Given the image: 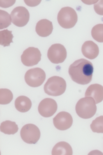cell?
I'll list each match as a JSON object with an SVG mask.
<instances>
[{
    "label": "cell",
    "instance_id": "obj_1",
    "mask_svg": "<svg viewBox=\"0 0 103 155\" xmlns=\"http://www.w3.org/2000/svg\"><path fill=\"white\" fill-rule=\"evenodd\" d=\"M93 72L92 63L84 59L74 62L69 69V75L72 80L81 85L88 84L91 81Z\"/></svg>",
    "mask_w": 103,
    "mask_h": 155
},
{
    "label": "cell",
    "instance_id": "obj_2",
    "mask_svg": "<svg viewBox=\"0 0 103 155\" xmlns=\"http://www.w3.org/2000/svg\"><path fill=\"white\" fill-rule=\"evenodd\" d=\"M75 110L78 115L82 118H91L96 112L95 101L91 97H85L80 99L76 105Z\"/></svg>",
    "mask_w": 103,
    "mask_h": 155
},
{
    "label": "cell",
    "instance_id": "obj_3",
    "mask_svg": "<svg viewBox=\"0 0 103 155\" xmlns=\"http://www.w3.org/2000/svg\"><path fill=\"white\" fill-rule=\"evenodd\" d=\"M65 81L59 76H52L47 80L44 87V91L49 96H58L63 94L66 89Z\"/></svg>",
    "mask_w": 103,
    "mask_h": 155
},
{
    "label": "cell",
    "instance_id": "obj_4",
    "mask_svg": "<svg viewBox=\"0 0 103 155\" xmlns=\"http://www.w3.org/2000/svg\"><path fill=\"white\" fill-rule=\"evenodd\" d=\"M59 25L65 29L73 28L78 21V15L75 10L70 7L62 8L57 16Z\"/></svg>",
    "mask_w": 103,
    "mask_h": 155
},
{
    "label": "cell",
    "instance_id": "obj_5",
    "mask_svg": "<svg viewBox=\"0 0 103 155\" xmlns=\"http://www.w3.org/2000/svg\"><path fill=\"white\" fill-rule=\"evenodd\" d=\"M46 78V73L44 70L36 68L29 70L26 72L25 80L28 86L37 87L42 85Z\"/></svg>",
    "mask_w": 103,
    "mask_h": 155
},
{
    "label": "cell",
    "instance_id": "obj_6",
    "mask_svg": "<svg viewBox=\"0 0 103 155\" xmlns=\"http://www.w3.org/2000/svg\"><path fill=\"white\" fill-rule=\"evenodd\" d=\"M20 136L22 140L26 143L35 144L40 138V130L35 125L28 124L22 128Z\"/></svg>",
    "mask_w": 103,
    "mask_h": 155
},
{
    "label": "cell",
    "instance_id": "obj_7",
    "mask_svg": "<svg viewBox=\"0 0 103 155\" xmlns=\"http://www.w3.org/2000/svg\"><path fill=\"white\" fill-rule=\"evenodd\" d=\"M47 57L51 63L58 64L62 63L67 57V52L64 46L61 44L51 45L47 52Z\"/></svg>",
    "mask_w": 103,
    "mask_h": 155
},
{
    "label": "cell",
    "instance_id": "obj_8",
    "mask_svg": "<svg viewBox=\"0 0 103 155\" xmlns=\"http://www.w3.org/2000/svg\"><path fill=\"white\" fill-rule=\"evenodd\" d=\"M12 22L18 27L26 25L30 19V13L26 8L23 7H16L10 14Z\"/></svg>",
    "mask_w": 103,
    "mask_h": 155
},
{
    "label": "cell",
    "instance_id": "obj_9",
    "mask_svg": "<svg viewBox=\"0 0 103 155\" xmlns=\"http://www.w3.org/2000/svg\"><path fill=\"white\" fill-rule=\"evenodd\" d=\"M41 54L38 48L30 47L24 51L21 56L22 63L26 67H32L38 64L41 61Z\"/></svg>",
    "mask_w": 103,
    "mask_h": 155
},
{
    "label": "cell",
    "instance_id": "obj_10",
    "mask_svg": "<svg viewBox=\"0 0 103 155\" xmlns=\"http://www.w3.org/2000/svg\"><path fill=\"white\" fill-rule=\"evenodd\" d=\"M57 108L56 101L51 98H46L41 101L39 104L38 111L42 116L49 117L55 114Z\"/></svg>",
    "mask_w": 103,
    "mask_h": 155
},
{
    "label": "cell",
    "instance_id": "obj_11",
    "mask_svg": "<svg viewBox=\"0 0 103 155\" xmlns=\"http://www.w3.org/2000/svg\"><path fill=\"white\" fill-rule=\"evenodd\" d=\"M73 123V118L68 113L61 111L53 119V123L55 128L61 131L69 129Z\"/></svg>",
    "mask_w": 103,
    "mask_h": 155
},
{
    "label": "cell",
    "instance_id": "obj_12",
    "mask_svg": "<svg viewBox=\"0 0 103 155\" xmlns=\"http://www.w3.org/2000/svg\"><path fill=\"white\" fill-rule=\"evenodd\" d=\"M81 51L84 56L90 59L96 58L99 53L98 45L91 41L84 42L82 45Z\"/></svg>",
    "mask_w": 103,
    "mask_h": 155
},
{
    "label": "cell",
    "instance_id": "obj_13",
    "mask_svg": "<svg viewBox=\"0 0 103 155\" xmlns=\"http://www.w3.org/2000/svg\"><path fill=\"white\" fill-rule=\"evenodd\" d=\"M85 97H91L95 101L96 104L103 100V86L98 84L90 85L86 90Z\"/></svg>",
    "mask_w": 103,
    "mask_h": 155
},
{
    "label": "cell",
    "instance_id": "obj_14",
    "mask_svg": "<svg viewBox=\"0 0 103 155\" xmlns=\"http://www.w3.org/2000/svg\"><path fill=\"white\" fill-rule=\"evenodd\" d=\"M53 26L52 22L46 19L41 20L37 23L36 31L39 36H48L52 33Z\"/></svg>",
    "mask_w": 103,
    "mask_h": 155
},
{
    "label": "cell",
    "instance_id": "obj_15",
    "mask_svg": "<svg viewBox=\"0 0 103 155\" xmlns=\"http://www.w3.org/2000/svg\"><path fill=\"white\" fill-rule=\"evenodd\" d=\"M32 103L29 98L25 96H20L16 99L15 108L19 112L25 113L32 108Z\"/></svg>",
    "mask_w": 103,
    "mask_h": 155
},
{
    "label": "cell",
    "instance_id": "obj_16",
    "mask_svg": "<svg viewBox=\"0 0 103 155\" xmlns=\"http://www.w3.org/2000/svg\"><path fill=\"white\" fill-rule=\"evenodd\" d=\"M52 155H72L73 150L71 145L65 142H61L57 143L51 152Z\"/></svg>",
    "mask_w": 103,
    "mask_h": 155
},
{
    "label": "cell",
    "instance_id": "obj_17",
    "mask_svg": "<svg viewBox=\"0 0 103 155\" xmlns=\"http://www.w3.org/2000/svg\"><path fill=\"white\" fill-rule=\"evenodd\" d=\"M0 129L2 133L5 134L14 135L17 133L18 128L14 122L6 120L1 123Z\"/></svg>",
    "mask_w": 103,
    "mask_h": 155
},
{
    "label": "cell",
    "instance_id": "obj_18",
    "mask_svg": "<svg viewBox=\"0 0 103 155\" xmlns=\"http://www.w3.org/2000/svg\"><path fill=\"white\" fill-rule=\"evenodd\" d=\"M12 31L8 29L5 30L0 31V44L4 47L9 46L10 43H13L14 38L12 34Z\"/></svg>",
    "mask_w": 103,
    "mask_h": 155
},
{
    "label": "cell",
    "instance_id": "obj_19",
    "mask_svg": "<svg viewBox=\"0 0 103 155\" xmlns=\"http://www.w3.org/2000/svg\"><path fill=\"white\" fill-rule=\"evenodd\" d=\"M13 94L10 90L7 89L0 90V104L5 105L9 104L13 100Z\"/></svg>",
    "mask_w": 103,
    "mask_h": 155
},
{
    "label": "cell",
    "instance_id": "obj_20",
    "mask_svg": "<svg viewBox=\"0 0 103 155\" xmlns=\"http://www.w3.org/2000/svg\"><path fill=\"white\" fill-rule=\"evenodd\" d=\"M92 36L98 42H103V24L96 25L92 28Z\"/></svg>",
    "mask_w": 103,
    "mask_h": 155
},
{
    "label": "cell",
    "instance_id": "obj_21",
    "mask_svg": "<svg viewBox=\"0 0 103 155\" xmlns=\"http://www.w3.org/2000/svg\"><path fill=\"white\" fill-rule=\"evenodd\" d=\"M0 29L9 27L12 22L11 16L7 12L0 10Z\"/></svg>",
    "mask_w": 103,
    "mask_h": 155
},
{
    "label": "cell",
    "instance_id": "obj_22",
    "mask_svg": "<svg viewBox=\"0 0 103 155\" xmlns=\"http://www.w3.org/2000/svg\"><path fill=\"white\" fill-rule=\"evenodd\" d=\"M90 127L94 133H103V116H101L92 121Z\"/></svg>",
    "mask_w": 103,
    "mask_h": 155
},
{
    "label": "cell",
    "instance_id": "obj_23",
    "mask_svg": "<svg viewBox=\"0 0 103 155\" xmlns=\"http://www.w3.org/2000/svg\"><path fill=\"white\" fill-rule=\"evenodd\" d=\"M94 9L97 14L103 15V1H98L94 5Z\"/></svg>",
    "mask_w": 103,
    "mask_h": 155
},
{
    "label": "cell",
    "instance_id": "obj_24",
    "mask_svg": "<svg viewBox=\"0 0 103 155\" xmlns=\"http://www.w3.org/2000/svg\"><path fill=\"white\" fill-rule=\"evenodd\" d=\"M4 2V4H1V7L4 8H7L11 7L13 5L14 3L15 2V1H2Z\"/></svg>",
    "mask_w": 103,
    "mask_h": 155
},
{
    "label": "cell",
    "instance_id": "obj_25",
    "mask_svg": "<svg viewBox=\"0 0 103 155\" xmlns=\"http://www.w3.org/2000/svg\"><path fill=\"white\" fill-rule=\"evenodd\" d=\"M41 1H24L26 5L32 7L38 5Z\"/></svg>",
    "mask_w": 103,
    "mask_h": 155
}]
</instances>
